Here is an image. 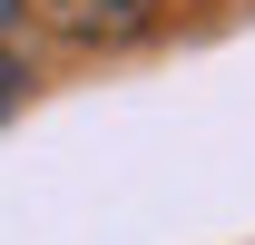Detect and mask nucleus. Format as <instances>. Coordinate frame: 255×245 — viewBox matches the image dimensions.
Segmentation results:
<instances>
[{
	"mask_svg": "<svg viewBox=\"0 0 255 245\" xmlns=\"http://www.w3.org/2000/svg\"><path fill=\"white\" fill-rule=\"evenodd\" d=\"M30 98V59H20V0H0V118Z\"/></svg>",
	"mask_w": 255,
	"mask_h": 245,
	"instance_id": "1",
	"label": "nucleus"
}]
</instances>
